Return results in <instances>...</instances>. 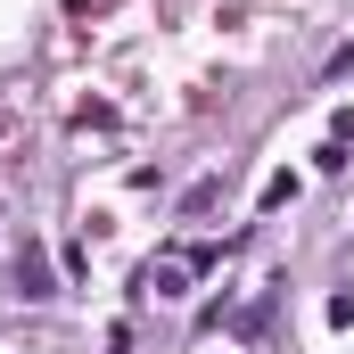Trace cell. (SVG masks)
Wrapping results in <instances>:
<instances>
[{"label": "cell", "instance_id": "cell-1", "mask_svg": "<svg viewBox=\"0 0 354 354\" xmlns=\"http://www.w3.org/2000/svg\"><path fill=\"white\" fill-rule=\"evenodd\" d=\"M17 280H25V297H50V264H41V248L17 256Z\"/></svg>", "mask_w": 354, "mask_h": 354}, {"label": "cell", "instance_id": "cell-2", "mask_svg": "<svg viewBox=\"0 0 354 354\" xmlns=\"http://www.w3.org/2000/svg\"><path fill=\"white\" fill-rule=\"evenodd\" d=\"M66 8H75V17H91V8H107V0H66Z\"/></svg>", "mask_w": 354, "mask_h": 354}]
</instances>
